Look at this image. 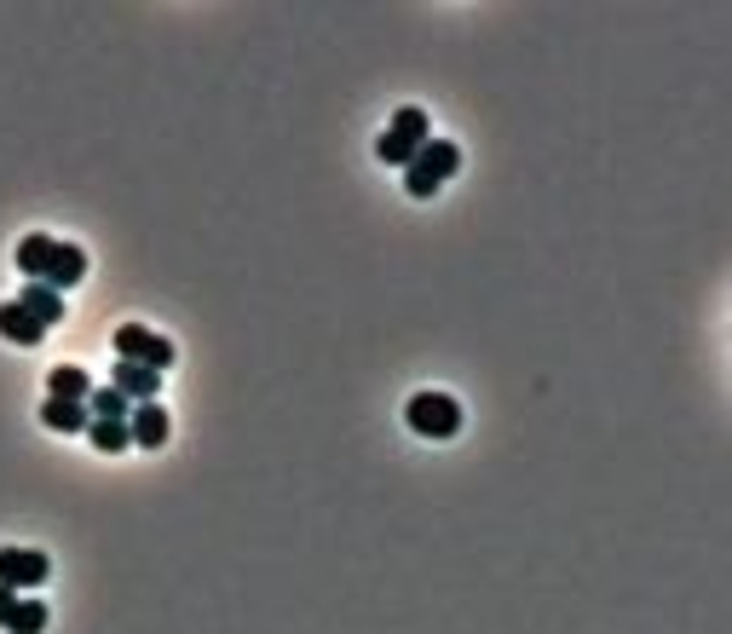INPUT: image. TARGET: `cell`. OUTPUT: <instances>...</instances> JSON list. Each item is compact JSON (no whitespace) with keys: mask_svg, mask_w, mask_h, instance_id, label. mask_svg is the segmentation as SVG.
<instances>
[{"mask_svg":"<svg viewBox=\"0 0 732 634\" xmlns=\"http://www.w3.org/2000/svg\"><path fill=\"white\" fill-rule=\"evenodd\" d=\"M128 433H133L139 450H162L168 444V410H162V404H133Z\"/></svg>","mask_w":732,"mask_h":634,"instance_id":"cell-8","label":"cell"},{"mask_svg":"<svg viewBox=\"0 0 732 634\" xmlns=\"http://www.w3.org/2000/svg\"><path fill=\"white\" fill-rule=\"evenodd\" d=\"M7 628L12 634H46V605L41 600H18V612H12Z\"/></svg>","mask_w":732,"mask_h":634,"instance_id":"cell-16","label":"cell"},{"mask_svg":"<svg viewBox=\"0 0 732 634\" xmlns=\"http://www.w3.org/2000/svg\"><path fill=\"white\" fill-rule=\"evenodd\" d=\"M456 168H462V150H456V144H450V139H427V144L416 150V162L403 168V191H410L416 202H427V196H439V185H444Z\"/></svg>","mask_w":732,"mask_h":634,"instance_id":"cell-1","label":"cell"},{"mask_svg":"<svg viewBox=\"0 0 732 634\" xmlns=\"http://www.w3.org/2000/svg\"><path fill=\"white\" fill-rule=\"evenodd\" d=\"M87 433H93V444L105 450V455H121V450H133V433H128V421H87Z\"/></svg>","mask_w":732,"mask_h":634,"instance_id":"cell-15","label":"cell"},{"mask_svg":"<svg viewBox=\"0 0 732 634\" xmlns=\"http://www.w3.org/2000/svg\"><path fill=\"white\" fill-rule=\"evenodd\" d=\"M0 335H7L12 346H41V335H46V329H41L30 312H23L18 300H7V307H0Z\"/></svg>","mask_w":732,"mask_h":634,"instance_id":"cell-11","label":"cell"},{"mask_svg":"<svg viewBox=\"0 0 732 634\" xmlns=\"http://www.w3.org/2000/svg\"><path fill=\"white\" fill-rule=\"evenodd\" d=\"M18 307L30 312L41 329H53V323H64V294L58 289H46V283H23V294H18Z\"/></svg>","mask_w":732,"mask_h":634,"instance_id":"cell-9","label":"cell"},{"mask_svg":"<svg viewBox=\"0 0 732 634\" xmlns=\"http://www.w3.org/2000/svg\"><path fill=\"white\" fill-rule=\"evenodd\" d=\"M116 358H128V364H144V369L168 375L173 358H180V346H173L168 335H157V329H144V323H121V329H116Z\"/></svg>","mask_w":732,"mask_h":634,"instance_id":"cell-3","label":"cell"},{"mask_svg":"<svg viewBox=\"0 0 732 634\" xmlns=\"http://www.w3.org/2000/svg\"><path fill=\"white\" fill-rule=\"evenodd\" d=\"M12 612H18V589H0V628L12 623Z\"/></svg>","mask_w":732,"mask_h":634,"instance_id":"cell-17","label":"cell"},{"mask_svg":"<svg viewBox=\"0 0 732 634\" xmlns=\"http://www.w3.org/2000/svg\"><path fill=\"white\" fill-rule=\"evenodd\" d=\"M110 387L128 398V404H157V393H162V375L157 369H144V364H128V358H116V369H110Z\"/></svg>","mask_w":732,"mask_h":634,"instance_id":"cell-6","label":"cell"},{"mask_svg":"<svg viewBox=\"0 0 732 634\" xmlns=\"http://www.w3.org/2000/svg\"><path fill=\"white\" fill-rule=\"evenodd\" d=\"M427 144V110H416V105H403L398 116H392V127L381 133V162H392V168H410L416 162V150Z\"/></svg>","mask_w":732,"mask_h":634,"instance_id":"cell-4","label":"cell"},{"mask_svg":"<svg viewBox=\"0 0 732 634\" xmlns=\"http://www.w3.org/2000/svg\"><path fill=\"white\" fill-rule=\"evenodd\" d=\"M87 416H93V421H128V416H133V404L121 398L116 387H93V398H87Z\"/></svg>","mask_w":732,"mask_h":634,"instance_id":"cell-14","label":"cell"},{"mask_svg":"<svg viewBox=\"0 0 732 634\" xmlns=\"http://www.w3.org/2000/svg\"><path fill=\"white\" fill-rule=\"evenodd\" d=\"M403 421H410L421 439H456L462 433V404L450 393H416L403 404Z\"/></svg>","mask_w":732,"mask_h":634,"instance_id":"cell-2","label":"cell"},{"mask_svg":"<svg viewBox=\"0 0 732 634\" xmlns=\"http://www.w3.org/2000/svg\"><path fill=\"white\" fill-rule=\"evenodd\" d=\"M41 421L53 427V433H87V404H69V398H46L41 404Z\"/></svg>","mask_w":732,"mask_h":634,"instance_id":"cell-13","label":"cell"},{"mask_svg":"<svg viewBox=\"0 0 732 634\" xmlns=\"http://www.w3.org/2000/svg\"><path fill=\"white\" fill-rule=\"evenodd\" d=\"M46 266H53V237H46V232H30V237L18 243V271L30 277V283H41Z\"/></svg>","mask_w":732,"mask_h":634,"instance_id":"cell-12","label":"cell"},{"mask_svg":"<svg viewBox=\"0 0 732 634\" xmlns=\"http://www.w3.org/2000/svg\"><path fill=\"white\" fill-rule=\"evenodd\" d=\"M53 577V560L41 548H0V589H41Z\"/></svg>","mask_w":732,"mask_h":634,"instance_id":"cell-5","label":"cell"},{"mask_svg":"<svg viewBox=\"0 0 732 634\" xmlns=\"http://www.w3.org/2000/svg\"><path fill=\"white\" fill-rule=\"evenodd\" d=\"M82 277H87V248H82V243H53V266H46L41 283L64 294V289L82 283Z\"/></svg>","mask_w":732,"mask_h":634,"instance_id":"cell-7","label":"cell"},{"mask_svg":"<svg viewBox=\"0 0 732 634\" xmlns=\"http://www.w3.org/2000/svg\"><path fill=\"white\" fill-rule=\"evenodd\" d=\"M46 398H69V404H87L93 398V375L82 364H58L53 380H46Z\"/></svg>","mask_w":732,"mask_h":634,"instance_id":"cell-10","label":"cell"}]
</instances>
